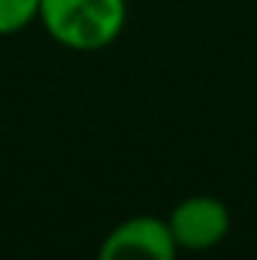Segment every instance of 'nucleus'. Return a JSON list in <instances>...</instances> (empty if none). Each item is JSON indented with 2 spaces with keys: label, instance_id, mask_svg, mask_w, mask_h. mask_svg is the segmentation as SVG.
<instances>
[{
  "label": "nucleus",
  "instance_id": "nucleus-1",
  "mask_svg": "<svg viewBox=\"0 0 257 260\" xmlns=\"http://www.w3.org/2000/svg\"><path fill=\"white\" fill-rule=\"evenodd\" d=\"M37 21L70 52H100L121 37L127 0H40Z\"/></svg>",
  "mask_w": 257,
  "mask_h": 260
},
{
  "label": "nucleus",
  "instance_id": "nucleus-2",
  "mask_svg": "<svg viewBox=\"0 0 257 260\" xmlns=\"http://www.w3.org/2000/svg\"><path fill=\"white\" fill-rule=\"evenodd\" d=\"M167 224L179 251H212L227 239L233 227V215L221 197L194 194L173 206Z\"/></svg>",
  "mask_w": 257,
  "mask_h": 260
},
{
  "label": "nucleus",
  "instance_id": "nucleus-3",
  "mask_svg": "<svg viewBox=\"0 0 257 260\" xmlns=\"http://www.w3.org/2000/svg\"><path fill=\"white\" fill-rule=\"evenodd\" d=\"M179 245L170 233L167 218L157 215H133L115 224L100 248L97 260H176Z\"/></svg>",
  "mask_w": 257,
  "mask_h": 260
},
{
  "label": "nucleus",
  "instance_id": "nucleus-4",
  "mask_svg": "<svg viewBox=\"0 0 257 260\" xmlns=\"http://www.w3.org/2000/svg\"><path fill=\"white\" fill-rule=\"evenodd\" d=\"M40 18V0H0V37L21 34Z\"/></svg>",
  "mask_w": 257,
  "mask_h": 260
}]
</instances>
